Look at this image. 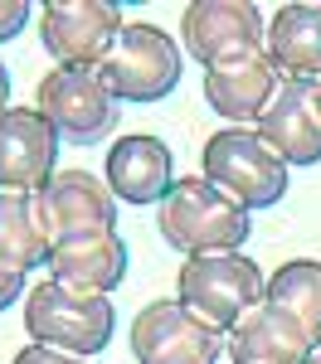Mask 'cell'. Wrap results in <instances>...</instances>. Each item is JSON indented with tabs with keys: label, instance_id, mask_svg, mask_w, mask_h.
<instances>
[{
	"label": "cell",
	"instance_id": "6da1fadb",
	"mask_svg": "<svg viewBox=\"0 0 321 364\" xmlns=\"http://www.w3.org/2000/svg\"><path fill=\"white\" fill-rule=\"evenodd\" d=\"M156 228L161 243L195 252H238L248 243V209L233 204L224 190H214L204 175H180L166 199L156 204Z\"/></svg>",
	"mask_w": 321,
	"mask_h": 364
},
{
	"label": "cell",
	"instance_id": "7a4b0ae2",
	"mask_svg": "<svg viewBox=\"0 0 321 364\" xmlns=\"http://www.w3.org/2000/svg\"><path fill=\"white\" fill-rule=\"evenodd\" d=\"M112 326L117 311L102 291H78L54 277L25 291V331L34 336V345H54L93 360L112 345Z\"/></svg>",
	"mask_w": 321,
	"mask_h": 364
},
{
	"label": "cell",
	"instance_id": "3957f363",
	"mask_svg": "<svg viewBox=\"0 0 321 364\" xmlns=\"http://www.w3.org/2000/svg\"><path fill=\"white\" fill-rule=\"evenodd\" d=\"M200 175L224 190L243 209H273L288 195V166L278 161V151L253 132V127H229L214 132L200 151Z\"/></svg>",
	"mask_w": 321,
	"mask_h": 364
},
{
	"label": "cell",
	"instance_id": "277c9868",
	"mask_svg": "<svg viewBox=\"0 0 321 364\" xmlns=\"http://www.w3.org/2000/svg\"><path fill=\"white\" fill-rule=\"evenodd\" d=\"M263 272L253 257L243 252H195L180 262V277H175V301L185 311H195L204 326L214 331H229L243 311L263 301Z\"/></svg>",
	"mask_w": 321,
	"mask_h": 364
},
{
	"label": "cell",
	"instance_id": "5b68a950",
	"mask_svg": "<svg viewBox=\"0 0 321 364\" xmlns=\"http://www.w3.org/2000/svg\"><path fill=\"white\" fill-rule=\"evenodd\" d=\"M98 78L117 102H161L180 83V49L156 25H122L98 63Z\"/></svg>",
	"mask_w": 321,
	"mask_h": 364
},
{
	"label": "cell",
	"instance_id": "8992f818",
	"mask_svg": "<svg viewBox=\"0 0 321 364\" xmlns=\"http://www.w3.org/2000/svg\"><path fill=\"white\" fill-rule=\"evenodd\" d=\"M39 112L63 141L98 146L117 132L122 102L107 92L98 68H54V73L39 78Z\"/></svg>",
	"mask_w": 321,
	"mask_h": 364
},
{
	"label": "cell",
	"instance_id": "52a82bcc",
	"mask_svg": "<svg viewBox=\"0 0 321 364\" xmlns=\"http://www.w3.org/2000/svg\"><path fill=\"white\" fill-rule=\"evenodd\" d=\"M132 355L142 364H233L224 331L204 326L180 301H151L132 321Z\"/></svg>",
	"mask_w": 321,
	"mask_h": 364
},
{
	"label": "cell",
	"instance_id": "ba28073f",
	"mask_svg": "<svg viewBox=\"0 0 321 364\" xmlns=\"http://www.w3.org/2000/svg\"><path fill=\"white\" fill-rule=\"evenodd\" d=\"M122 29L117 0H49L39 15L44 54L58 68H98Z\"/></svg>",
	"mask_w": 321,
	"mask_h": 364
},
{
	"label": "cell",
	"instance_id": "9c48e42d",
	"mask_svg": "<svg viewBox=\"0 0 321 364\" xmlns=\"http://www.w3.org/2000/svg\"><path fill=\"white\" fill-rule=\"evenodd\" d=\"M268 20L253 0H190L180 10V44L209 68L219 58L263 54Z\"/></svg>",
	"mask_w": 321,
	"mask_h": 364
},
{
	"label": "cell",
	"instance_id": "30bf717a",
	"mask_svg": "<svg viewBox=\"0 0 321 364\" xmlns=\"http://www.w3.org/2000/svg\"><path fill=\"white\" fill-rule=\"evenodd\" d=\"M39 199V219L54 238H78V233H117V199L107 180H98L93 170H54Z\"/></svg>",
	"mask_w": 321,
	"mask_h": 364
},
{
	"label": "cell",
	"instance_id": "8fae6325",
	"mask_svg": "<svg viewBox=\"0 0 321 364\" xmlns=\"http://www.w3.org/2000/svg\"><path fill=\"white\" fill-rule=\"evenodd\" d=\"M283 166H317L321 161V83H292L283 78L278 97L253 122Z\"/></svg>",
	"mask_w": 321,
	"mask_h": 364
},
{
	"label": "cell",
	"instance_id": "7c38bea8",
	"mask_svg": "<svg viewBox=\"0 0 321 364\" xmlns=\"http://www.w3.org/2000/svg\"><path fill=\"white\" fill-rule=\"evenodd\" d=\"M317 355L302 321L283 311L278 301H253L229 326V360L233 364H307Z\"/></svg>",
	"mask_w": 321,
	"mask_h": 364
},
{
	"label": "cell",
	"instance_id": "4fadbf2b",
	"mask_svg": "<svg viewBox=\"0 0 321 364\" xmlns=\"http://www.w3.org/2000/svg\"><path fill=\"white\" fill-rule=\"evenodd\" d=\"M58 161V132L39 107L0 112V190H44Z\"/></svg>",
	"mask_w": 321,
	"mask_h": 364
},
{
	"label": "cell",
	"instance_id": "5bb4252c",
	"mask_svg": "<svg viewBox=\"0 0 321 364\" xmlns=\"http://www.w3.org/2000/svg\"><path fill=\"white\" fill-rule=\"evenodd\" d=\"M278 68L263 54H238V58H219L204 68V102L224 117L229 127H248L258 122L263 107L278 97Z\"/></svg>",
	"mask_w": 321,
	"mask_h": 364
},
{
	"label": "cell",
	"instance_id": "9a60e30c",
	"mask_svg": "<svg viewBox=\"0 0 321 364\" xmlns=\"http://www.w3.org/2000/svg\"><path fill=\"white\" fill-rule=\"evenodd\" d=\"M107 190L122 204H161L166 190L175 185V161H171V146L161 136H122L107 151Z\"/></svg>",
	"mask_w": 321,
	"mask_h": 364
},
{
	"label": "cell",
	"instance_id": "2e32d148",
	"mask_svg": "<svg viewBox=\"0 0 321 364\" xmlns=\"http://www.w3.org/2000/svg\"><path fill=\"white\" fill-rule=\"evenodd\" d=\"M263 44H268L263 58L278 68V78L321 83V5H312V0L278 5V15L268 20Z\"/></svg>",
	"mask_w": 321,
	"mask_h": 364
},
{
	"label": "cell",
	"instance_id": "e0dca14e",
	"mask_svg": "<svg viewBox=\"0 0 321 364\" xmlns=\"http://www.w3.org/2000/svg\"><path fill=\"white\" fill-rule=\"evenodd\" d=\"M49 277L78 291H112L127 277V243L122 233H78V238H54L49 248Z\"/></svg>",
	"mask_w": 321,
	"mask_h": 364
},
{
	"label": "cell",
	"instance_id": "ac0fdd59",
	"mask_svg": "<svg viewBox=\"0 0 321 364\" xmlns=\"http://www.w3.org/2000/svg\"><path fill=\"white\" fill-rule=\"evenodd\" d=\"M49 228L39 219L34 190H0V267L29 272L49 262Z\"/></svg>",
	"mask_w": 321,
	"mask_h": 364
},
{
	"label": "cell",
	"instance_id": "d6986e66",
	"mask_svg": "<svg viewBox=\"0 0 321 364\" xmlns=\"http://www.w3.org/2000/svg\"><path fill=\"white\" fill-rule=\"evenodd\" d=\"M263 296L278 301L283 311H292V316L302 321V331L312 336V345H321V262H312V257L283 262V267L268 277Z\"/></svg>",
	"mask_w": 321,
	"mask_h": 364
},
{
	"label": "cell",
	"instance_id": "ffe728a7",
	"mask_svg": "<svg viewBox=\"0 0 321 364\" xmlns=\"http://www.w3.org/2000/svg\"><path fill=\"white\" fill-rule=\"evenodd\" d=\"M29 15H34V5H29V0H0V44L20 34V29L29 25Z\"/></svg>",
	"mask_w": 321,
	"mask_h": 364
},
{
	"label": "cell",
	"instance_id": "44dd1931",
	"mask_svg": "<svg viewBox=\"0 0 321 364\" xmlns=\"http://www.w3.org/2000/svg\"><path fill=\"white\" fill-rule=\"evenodd\" d=\"M15 364H83V355H68V350H54V345H25Z\"/></svg>",
	"mask_w": 321,
	"mask_h": 364
},
{
	"label": "cell",
	"instance_id": "7402d4cb",
	"mask_svg": "<svg viewBox=\"0 0 321 364\" xmlns=\"http://www.w3.org/2000/svg\"><path fill=\"white\" fill-rule=\"evenodd\" d=\"M25 272H10V267H0V311H10L20 296H25Z\"/></svg>",
	"mask_w": 321,
	"mask_h": 364
},
{
	"label": "cell",
	"instance_id": "603a6c76",
	"mask_svg": "<svg viewBox=\"0 0 321 364\" xmlns=\"http://www.w3.org/2000/svg\"><path fill=\"white\" fill-rule=\"evenodd\" d=\"M5 102H10V73H5V63H0V112H10Z\"/></svg>",
	"mask_w": 321,
	"mask_h": 364
},
{
	"label": "cell",
	"instance_id": "cb8c5ba5",
	"mask_svg": "<svg viewBox=\"0 0 321 364\" xmlns=\"http://www.w3.org/2000/svg\"><path fill=\"white\" fill-rule=\"evenodd\" d=\"M307 364H321V350H317V355H312V360H307Z\"/></svg>",
	"mask_w": 321,
	"mask_h": 364
}]
</instances>
